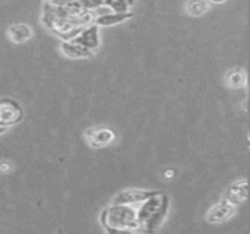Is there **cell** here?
<instances>
[{"mask_svg":"<svg viewBox=\"0 0 250 234\" xmlns=\"http://www.w3.org/2000/svg\"><path fill=\"white\" fill-rule=\"evenodd\" d=\"M100 221L103 229L107 233H133L141 232V226L138 221L136 207L125 205V204H113L108 205L100 215Z\"/></svg>","mask_w":250,"mask_h":234,"instance_id":"6da1fadb","label":"cell"},{"mask_svg":"<svg viewBox=\"0 0 250 234\" xmlns=\"http://www.w3.org/2000/svg\"><path fill=\"white\" fill-rule=\"evenodd\" d=\"M170 199L166 193L157 192L144 202L136 207L138 221L141 226V232L154 233L157 232L166 221L168 215Z\"/></svg>","mask_w":250,"mask_h":234,"instance_id":"7a4b0ae2","label":"cell"},{"mask_svg":"<svg viewBox=\"0 0 250 234\" xmlns=\"http://www.w3.org/2000/svg\"><path fill=\"white\" fill-rule=\"evenodd\" d=\"M23 119V110L18 101L3 98L0 100V126L10 128L21 123Z\"/></svg>","mask_w":250,"mask_h":234,"instance_id":"3957f363","label":"cell"},{"mask_svg":"<svg viewBox=\"0 0 250 234\" xmlns=\"http://www.w3.org/2000/svg\"><path fill=\"white\" fill-rule=\"evenodd\" d=\"M234 214H236V207L227 202L226 199H223L209 208V211L205 215V221L208 224H221L229 221L231 217H234Z\"/></svg>","mask_w":250,"mask_h":234,"instance_id":"277c9868","label":"cell"},{"mask_svg":"<svg viewBox=\"0 0 250 234\" xmlns=\"http://www.w3.org/2000/svg\"><path fill=\"white\" fill-rule=\"evenodd\" d=\"M158 191H148V189H126L119 192L114 198H113V204H125V205H133L138 207L141 202H144L145 199H148L149 196H152L154 193H157Z\"/></svg>","mask_w":250,"mask_h":234,"instance_id":"5b68a950","label":"cell"},{"mask_svg":"<svg viewBox=\"0 0 250 234\" xmlns=\"http://www.w3.org/2000/svg\"><path fill=\"white\" fill-rule=\"evenodd\" d=\"M86 142L92 148H104L114 142L116 133L108 128H92L85 133Z\"/></svg>","mask_w":250,"mask_h":234,"instance_id":"8992f818","label":"cell"},{"mask_svg":"<svg viewBox=\"0 0 250 234\" xmlns=\"http://www.w3.org/2000/svg\"><path fill=\"white\" fill-rule=\"evenodd\" d=\"M73 43L91 50V51H97L100 47V32H98V26L95 23L86 25L76 38L72 40Z\"/></svg>","mask_w":250,"mask_h":234,"instance_id":"52a82bcc","label":"cell"},{"mask_svg":"<svg viewBox=\"0 0 250 234\" xmlns=\"http://www.w3.org/2000/svg\"><path fill=\"white\" fill-rule=\"evenodd\" d=\"M248 196H249V183H248L246 179H242V180L234 182L227 189V192L224 195V199L237 208L239 205H242L248 199Z\"/></svg>","mask_w":250,"mask_h":234,"instance_id":"ba28073f","label":"cell"},{"mask_svg":"<svg viewBox=\"0 0 250 234\" xmlns=\"http://www.w3.org/2000/svg\"><path fill=\"white\" fill-rule=\"evenodd\" d=\"M60 50L69 59H89L94 56V51H91L73 41H62Z\"/></svg>","mask_w":250,"mask_h":234,"instance_id":"9c48e42d","label":"cell"},{"mask_svg":"<svg viewBox=\"0 0 250 234\" xmlns=\"http://www.w3.org/2000/svg\"><path fill=\"white\" fill-rule=\"evenodd\" d=\"M133 16V12H110L101 16H97L94 19L92 23H95L97 26H110V25H117L122 23L127 19H130Z\"/></svg>","mask_w":250,"mask_h":234,"instance_id":"30bf717a","label":"cell"},{"mask_svg":"<svg viewBox=\"0 0 250 234\" xmlns=\"http://www.w3.org/2000/svg\"><path fill=\"white\" fill-rule=\"evenodd\" d=\"M7 34H9V38L13 43L21 44V43L28 41L32 37V29L26 23H16V25H12L9 28Z\"/></svg>","mask_w":250,"mask_h":234,"instance_id":"8fae6325","label":"cell"},{"mask_svg":"<svg viewBox=\"0 0 250 234\" xmlns=\"http://www.w3.org/2000/svg\"><path fill=\"white\" fill-rule=\"evenodd\" d=\"M226 84L233 89L245 88L248 84V75L243 69H233L226 76Z\"/></svg>","mask_w":250,"mask_h":234,"instance_id":"7c38bea8","label":"cell"},{"mask_svg":"<svg viewBox=\"0 0 250 234\" xmlns=\"http://www.w3.org/2000/svg\"><path fill=\"white\" fill-rule=\"evenodd\" d=\"M209 9V1L208 0H188L185 4V10L189 16L199 18L204 16Z\"/></svg>","mask_w":250,"mask_h":234,"instance_id":"4fadbf2b","label":"cell"},{"mask_svg":"<svg viewBox=\"0 0 250 234\" xmlns=\"http://www.w3.org/2000/svg\"><path fill=\"white\" fill-rule=\"evenodd\" d=\"M103 3L113 12H129L135 0H103Z\"/></svg>","mask_w":250,"mask_h":234,"instance_id":"5bb4252c","label":"cell"},{"mask_svg":"<svg viewBox=\"0 0 250 234\" xmlns=\"http://www.w3.org/2000/svg\"><path fill=\"white\" fill-rule=\"evenodd\" d=\"M12 170V163L9 161H0V173L6 174Z\"/></svg>","mask_w":250,"mask_h":234,"instance_id":"9a60e30c","label":"cell"},{"mask_svg":"<svg viewBox=\"0 0 250 234\" xmlns=\"http://www.w3.org/2000/svg\"><path fill=\"white\" fill-rule=\"evenodd\" d=\"M73 0H48L50 4H56V6H64V4H69Z\"/></svg>","mask_w":250,"mask_h":234,"instance_id":"2e32d148","label":"cell"},{"mask_svg":"<svg viewBox=\"0 0 250 234\" xmlns=\"http://www.w3.org/2000/svg\"><path fill=\"white\" fill-rule=\"evenodd\" d=\"M164 176H166V179H171L174 176V171L173 170H166L164 171Z\"/></svg>","mask_w":250,"mask_h":234,"instance_id":"e0dca14e","label":"cell"},{"mask_svg":"<svg viewBox=\"0 0 250 234\" xmlns=\"http://www.w3.org/2000/svg\"><path fill=\"white\" fill-rule=\"evenodd\" d=\"M209 3H212V4H223V3H226L227 0H208Z\"/></svg>","mask_w":250,"mask_h":234,"instance_id":"ac0fdd59","label":"cell"},{"mask_svg":"<svg viewBox=\"0 0 250 234\" xmlns=\"http://www.w3.org/2000/svg\"><path fill=\"white\" fill-rule=\"evenodd\" d=\"M6 130H7V128H4V126H0V135H1V133H4Z\"/></svg>","mask_w":250,"mask_h":234,"instance_id":"d6986e66","label":"cell"},{"mask_svg":"<svg viewBox=\"0 0 250 234\" xmlns=\"http://www.w3.org/2000/svg\"><path fill=\"white\" fill-rule=\"evenodd\" d=\"M248 141H249V145H250V135H249V136H248Z\"/></svg>","mask_w":250,"mask_h":234,"instance_id":"ffe728a7","label":"cell"}]
</instances>
